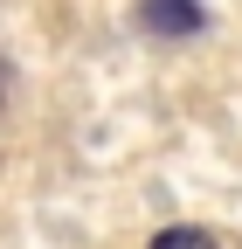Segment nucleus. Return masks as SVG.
Returning a JSON list of instances; mask_svg holds the SVG:
<instances>
[{
	"label": "nucleus",
	"mask_w": 242,
	"mask_h": 249,
	"mask_svg": "<svg viewBox=\"0 0 242 249\" xmlns=\"http://www.w3.org/2000/svg\"><path fill=\"white\" fill-rule=\"evenodd\" d=\"M138 21L153 35H201V0H138Z\"/></svg>",
	"instance_id": "obj_1"
},
{
	"label": "nucleus",
	"mask_w": 242,
	"mask_h": 249,
	"mask_svg": "<svg viewBox=\"0 0 242 249\" xmlns=\"http://www.w3.org/2000/svg\"><path fill=\"white\" fill-rule=\"evenodd\" d=\"M153 249H215V235H207V229H159Z\"/></svg>",
	"instance_id": "obj_2"
},
{
	"label": "nucleus",
	"mask_w": 242,
	"mask_h": 249,
	"mask_svg": "<svg viewBox=\"0 0 242 249\" xmlns=\"http://www.w3.org/2000/svg\"><path fill=\"white\" fill-rule=\"evenodd\" d=\"M0 104H7V70H0Z\"/></svg>",
	"instance_id": "obj_3"
}]
</instances>
